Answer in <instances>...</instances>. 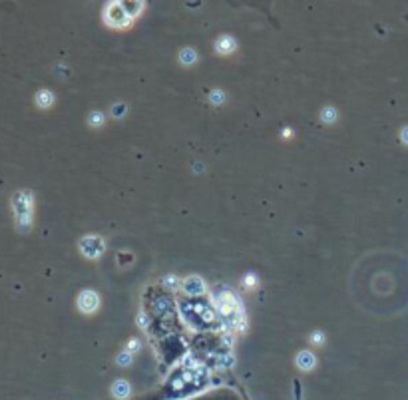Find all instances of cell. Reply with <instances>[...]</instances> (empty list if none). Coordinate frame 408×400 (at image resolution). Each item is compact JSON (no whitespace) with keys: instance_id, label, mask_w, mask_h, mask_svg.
Returning a JSON list of instances; mask_svg holds the SVG:
<instances>
[{"instance_id":"cell-12","label":"cell","mask_w":408,"mask_h":400,"mask_svg":"<svg viewBox=\"0 0 408 400\" xmlns=\"http://www.w3.org/2000/svg\"><path fill=\"white\" fill-rule=\"evenodd\" d=\"M127 391H130V386H127L126 382H124V381L116 382V386H114V392H116V396H124V394H127Z\"/></svg>"},{"instance_id":"cell-6","label":"cell","mask_w":408,"mask_h":400,"mask_svg":"<svg viewBox=\"0 0 408 400\" xmlns=\"http://www.w3.org/2000/svg\"><path fill=\"white\" fill-rule=\"evenodd\" d=\"M215 48L219 54H231L237 48V42H235L231 36H224V38L217 40V44H215Z\"/></svg>"},{"instance_id":"cell-11","label":"cell","mask_w":408,"mask_h":400,"mask_svg":"<svg viewBox=\"0 0 408 400\" xmlns=\"http://www.w3.org/2000/svg\"><path fill=\"white\" fill-rule=\"evenodd\" d=\"M195 60H197V56H195L194 50H184V52H182V62H184V64H194Z\"/></svg>"},{"instance_id":"cell-8","label":"cell","mask_w":408,"mask_h":400,"mask_svg":"<svg viewBox=\"0 0 408 400\" xmlns=\"http://www.w3.org/2000/svg\"><path fill=\"white\" fill-rule=\"evenodd\" d=\"M297 364L301 367L303 371H311L313 367H315V357H313L311 352H301L299 357H297Z\"/></svg>"},{"instance_id":"cell-15","label":"cell","mask_w":408,"mask_h":400,"mask_svg":"<svg viewBox=\"0 0 408 400\" xmlns=\"http://www.w3.org/2000/svg\"><path fill=\"white\" fill-rule=\"evenodd\" d=\"M311 341L313 342H323V335H321V332H315V335H313V337H311Z\"/></svg>"},{"instance_id":"cell-18","label":"cell","mask_w":408,"mask_h":400,"mask_svg":"<svg viewBox=\"0 0 408 400\" xmlns=\"http://www.w3.org/2000/svg\"><path fill=\"white\" fill-rule=\"evenodd\" d=\"M136 349H137V341H132V342H130V351L134 352V351H136Z\"/></svg>"},{"instance_id":"cell-7","label":"cell","mask_w":408,"mask_h":400,"mask_svg":"<svg viewBox=\"0 0 408 400\" xmlns=\"http://www.w3.org/2000/svg\"><path fill=\"white\" fill-rule=\"evenodd\" d=\"M52 104H54V94L50 90H40L36 94V106L42 107V110H48Z\"/></svg>"},{"instance_id":"cell-3","label":"cell","mask_w":408,"mask_h":400,"mask_svg":"<svg viewBox=\"0 0 408 400\" xmlns=\"http://www.w3.org/2000/svg\"><path fill=\"white\" fill-rule=\"evenodd\" d=\"M80 251L86 257H100L104 251V241L98 235H88L80 241Z\"/></svg>"},{"instance_id":"cell-17","label":"cell","mask_w":408,"mask_h":400,"mask_svg":"<svg viewBox=\"0 0 408 400\" xmlns=\"http://www.w3.org/2000/svg\"><path fill=\"white\" fill-rule=\"evenodd\" d=\"M120 364H130V357H124V354H122V357H120Z\"/></svg>"},{"instance_id":"cell-5","label":"cell","mask_w":408,"mask_h":400,"mask_svg":"<svg viewBox=\"0 0 408 400\" xmlns=\"http://www.w3.org/2000/svg\"><path fill=\"white\" fill-rule=\"evenodd\" d=\"M217 305H219V311L224 315H231L237 309V301L234 299V295L224 293L221 297H217Z\"/></svg>"},{"instance_id":"cell-13","label":"cell","mask_w":408,"mask_h":400,"mask_svg":"<svg viewBox=\"0 0 408 400\" xmlns=\"http://www.w3.org/2000/svg\"><path fill=\"white\" fill-rule=\"evenodd\" d=\"M102 120H104V116H102L100 112H96V114H92V116H90V122H92V126H100V124H102Z\"/></svg>"},{"instance_id":"cell-16","label":"cell","mask_w":408,"mask_h":400,"mask_svg":"<svg viewBox=\"0 0 408 400\" xmlns=\"http://www.w3.org/2000/svg\"><path fill=\"white\" fill-rule=\"evenodd\" d=\"M400 137H402V142H404V144H408V127H404V130H402Z\"/></svg>"},{"instance_id":"cell-4","label":"cell","mask_w":408,"mask_h":400,"mask_svg":"<svg viewBox=\"0 0 408 400\" xmlns=\"http://www.w3.org/2000/svg\"><path fill=\"white\" fill-rule=\"evenodd\" d=\"M100 305V299L94 291H82L78 297V307L82 312H94Z\"/></svg>"},{"instance_id":"cell-2","label":"cell","mask_w":408,"mask_h":400,"mask_svg":"<svg viewBox=\"0 0 408 400\" xmlns=\"http://www.w3.org/2000/svg\"><path fill=\"white\" fill-rule=\"evenodd\" d=\"M130 9V2H112L104 12V20L114 28H126L134 19V12Z\"/></svg>"},{"instance_id":"cell-1","label":"cell","mask_w":408,"mask_h":400,"mask_svg":"<svg viewBox=\"0 0 408 400\" xmlns=\"http://www.w3.org/2000/svg\"><path fill=\"white\" fill-rule=\"evenodd\" d=\"M12 209L20 229H28L32 225V211H34V197L30 191H19L12 197Z\"/></svg>"},{"instance_id":"cell-10","label":"cell","mask_w":408,"mask_h":400,"mask_svg":"<svg viewBox=\"0 0 408 400\" xmlns=\"http://www.w3.org/2000/svg\"><path fill=\"white\" fill-rule=\"evenodd\" d=\"M321 120L325 124H333V122L337 120V112H335L333 107H325L321 114Z\"/></svg>"},{"instance_id":"cell-14","label":"cell","mask_w":408,"mask_h":400,"mask_svg":"<svg viewBox=\"0 0 408 400\" xmlns=\"http://www.w3.org/2000/svg\"><path fill=\"white\" fill-rule=\"evenodd\" d=\"M224 94H221V92H219V90H215L214 94H211V102H214V104H221V102H224Z\"/></svg>"},{"instance_id":"cell-9","label":"cell","mask_w":408,"mask_h":400,"mask_svg":"<svg viewBox=\"0 0 408 400\" xmlns=\"http://www.w3.org/2000/svg\"><path fill=\"white\" fill-rule=\"evenodd\" d=\"M185 291H187V293H204V283H202V279H197V277L187 279Z\"/></svg>"}]
</instances>
